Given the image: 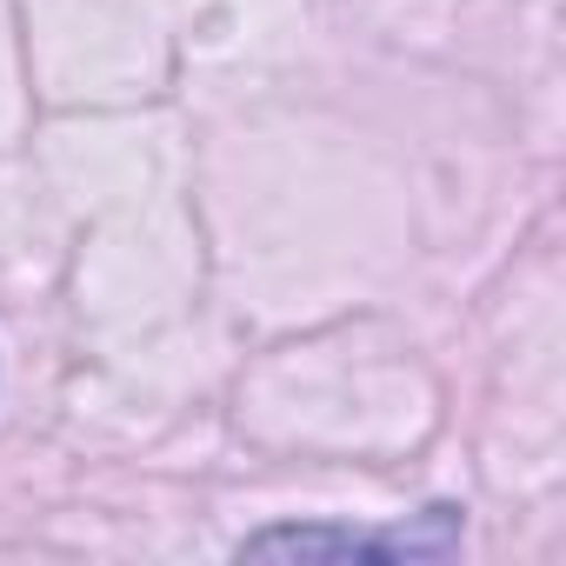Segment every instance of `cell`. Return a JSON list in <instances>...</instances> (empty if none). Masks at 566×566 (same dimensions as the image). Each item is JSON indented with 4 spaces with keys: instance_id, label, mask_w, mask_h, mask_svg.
I'll use <instances>...</instances> for the list:
<instances>
[{
    "instance_id": "obj_1",
    "label": "cell",
    "mask_w": 566,
    "mask_h": 566,
    "mask_svg": "<svg viewBox=\"0 0 566 566\" xmlns=\"http://www.w3.org/2000/svg\"><path fill=\"white\" fill-rule=\"evenodd\" d=\"M440 539H413V533H360V526H273V533H253L240 546V559H347V553H387V559H413V553H433Z\"/></svg>"
}]
</instances>
